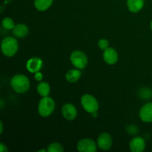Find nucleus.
<instances>
[{
	"label": "nucleus",
	"mask_w": 152,
	"mask_h": 152,
	"mask_svg": "<svg viewBox=\"0 0 152 152\" xmlns=\"http://www.w3.org/2000/svg\"><path fill=\"white\" fill-rule=\"evenodd\" d=\"M10 86L16 93H26L30 88L29 79L23 74H16L10 80Z\"/></svg>",
	"instance_id": "1"
},
{
	"label": "nucleus",
	"mask_w": 152,
	"mask_h": 152,
	"mask_svg": "<svg viewBox=\"0 0 152 152\" xmlns=\"http://www.w3.org/2000/svg\"><path fill=\"white\" fill-rule=\"evenodd\" d=\"M19 44L17 39L12 37H5L1 41V50L3 54L7 57H12L18 51Z\"/></svg>",
	"instance_id": "2"
},
{
	"label": "nucleus",
	"mask_w": 152,
	"mask_h": 152,
	"mask_svg": "<svg viewBox=\"0 0 152 152\" xmlns=\"http://www.w3.org/2000/svg\"><path fill=\"white\" fill-rule=\"evenodd\" d=\"M55 102L50 96H45L39 100L38 104V112L42 117L51 115L55 109Z\"/></svg>",
	"instance_id": "3"
},
{
	"label": "nucleus",
	"mask_w": 152,
	"mask_h": 152,
	"mask_svg": "<svg viewBox=\"0 0 152 152\" xmlns=\"http://www.w3.org/2000/svg\"><path fill=\"white\" fill-rule=\"evenodd\" d=\"M81 105L86 112L91 114L97 112L99 109V102L96 98L92 95L86 94L81 97Z\"/></svg>",
	"instance_id": "4"
},
{
	"label": "nucleus",
	"mask_w": 152,
	"mask_h": 152,
	"mask_svg": "<svg viewBox=\"0 0 152 152\" xmlns=\"http://www.w3.org/2000/svg\"><path fill=\"white\" fill-rule=\"evenodd\" d=\"M72 65L77 69H84L88 64V57L81 50H74L70 56Z\"/></svg>",
	"instance_id": "5"
},
{
	"label": "nucleus",
	"mask_w": 152,
	"mask_h": 152,
	"mask_svg": "<svg viewBox=\"0 0 152 152\" xmlns=\"http://www.w3.org/2000/svg\"><path fill=\"white\" fill-rule=\"evenodd\" d=\"M97 144L92 139L84 138L77 142V148L80 152H95L97 149Z\"/></svg>",
	"instance_id": "6"
},
{
	"label": "nucleus",
	"mask_w": 152,
	"mask_h": 152,
	"mask_svg": "<svg viewBox=\"0 0 152 152\" xmlns=\"http://www.w3.org/2000/svg\"><path fill=\"white\" fill-rule=\"evenodd\" d=\"M96 144L99 149L103 151L109 150L113 145L112 137L107 132L100 134L97 138Z\"/></svg>",
	"instance_id": "7"
},
{
	"label": "nucleus",
	"mask_w": 152,
	"mask_h": 152,
	"mask_svg": "<svg viewBox=\"0 0 152 152\" xmlns=\"http://www.w3.org/2000/svg\"><path fill=\"white\" fill-rule=\"evenodd\" d=\"M42 65L43 62L39 57L34 56V57H31V59L27 61L26 68L29 72L35 74V73L38 72L41 70Z\"/></svg>",
	"instance_id": "8"
},
{
	"label": "nucleus",
	"mask_w": 152,
	"mask_h": 152,
	"mask_svg": "<svg viewBox=\"0 0 152 152\" xmlns=\"http://www.w3.org/2000/svg\"><path fill=\"white\" fill-rule=\"evenodd\" d=\"M139 116L144 123H152V102L145 104L140 110Z\"/></svg>",
	"instance_id": "9"
},
{
	"label": "nucleus",
	"mask_w": 152,
	"mask_h": 152,
	"mask_svg": "<svg viewBox=\"0 0 152 152\" xmlns=\"http://www.w3.org/2000/svg\"><path fill=\"white\" fill-rule=\"evenodd\" d=\"M119 59L117 50L113 48H108L103 52V59L108 65H112L117 62Z\"/></svg>",
	"instance_id": "10"
},
{
	"label": "nucleus",
	"mask_w": 152,
	"mask_h": 152,
	"mask_svg": "<svg viewBox=\"0 0 152 152\" xmlns=\"http://www.w3.org/2000/svg\"><path fill=\"white\" fill-rule=\"evenodd\" d=\"M62 114L66 120H74L77 116V110L73 104L66 103L62 106Z\"/></svg>",
	"instance_id": "11"
},
{
	"label": "nucleus",
	"mask_w": 152,
	"mask_h": 152,
	"mask_svg": "<svg viewBox=\"0 0 152 152\" xmlns=\"http://www.w3.org/2000/svg\"><path fill=\"white\" fill-rule=\"evenodd\" d=\"M129 148L132 152H142L145 148V142L141 137H135L131 140Z\"/></svg>",
	"instance_id": "12"
},
{
	"label": "nucleus",
	"mask_w": 152,
	"mask_h": 152,
	"mask_svg": "<svg viewBox=\"0 0 152 152\" xmlns=\"http://www.w3.org/2000/svg\"><path fill=\"white\" fill-rule=\"evenodd\" d=\"M13 34L17 38H24L28 34V28L25 24H17L15 25L13 29Z\"/></svg>",
	"instance_id": "13"
},
{
	"label": "nucleus",
	"mask_w": 152,
	"mask_h": 152,
	"mask_svg": "<svg viewBox=\"0 0 152 152\" xmlns=\"http://www.w3.org/2000/svg\"><path fill=\"white\" fill-rule=\"evenodd\" d=\"M129 10L132 13L140 11L144 6V0H127Z\"/></svg>",
	"instance_id": "14"
},
{
	"label": "nucleus",
	"mask_w": 152,
	"mask_h": 152,
	"mask_svg": "<svg viewBox=\"0 0 152 152\" xmlns=\"http://www.w3.org/2000/svg\"><path fill=\"white\" fill-rule=\"evenodd\" d=\"M82 75V73L80 69H71L66 73L65 74V79L68 83H77L80 79Z\"/></svg>",
	"instance_id": "15"
},
{
	"label": "nucleus",
	"mask_w": 152,
	"mask_h": 152,
	"mask_svg": "<svg viewBox=\"0 0 152 152\" xmlns=\"http://www.w3.org/2000/svg\"><path fill=\"white\" fill-rule=\"evenodd\" d=\"M53 0H34V7L39 11H45L51 6Z\"/></svg>",
	"instance_id": "16"
},
{
	"label": "nucleus",
	"mask_w": 152,
	"mask_h": 152,
	"mask_svg": "<svg viewBox=\"0 0 152 152\" xmlns=\"http://www.w3.org/2000/svg\"><path fill=\"white\" fill-rule=\"evenodd\" d=\"M37 92L42 97L48 96L50 92V85L46 82H39L37 88Z\"/></svg>",
	"instance_id": "17"
},
{
	"label": "nucleus",
	"mask_w": 152,
	"mask_h": 152,
	"mask_svg": "<svg viewBox=\"0 0 152 152\" xmlns=\"http://www.w3.org/2000/svg\"><path fill=\"white\" fill-rule=\"evenodd\" d=\"M47 151L48 152H63L64 148L61 144L58 142H52L48 145Z\"/></svg>",
	"instance_id": "18"
},
{
	"label": "nucleus",
	"mask_w": 152,
	"mask_h": 152,
	"mask_svg": "<svg viewBox=\"0 0 152 152\" xmlns=\"http://www.w3.org/2000/svg\"><path fill=\"white\" fill-rule=\"evenodd\" d=\"M1 24H2L3 28H5V29L7 30H13V28L15 27L14 22H13V19L10 17L4 18L2 22H1Z\"/></svg>",
	"instance_id": "19"
},
{
	"label": "nucleus",
	"mask_w": 152,
	"mask_h": 152,
	"mask_svg": "<svg viewBox=\"0 0 152 152\" xmlns=\"http://www.w3.org/2000/svg\"><path fill=\"white\" fill-rule=\"evenodd\" d=\"M98 47L101 49V50H105V49L109 48V42L105 39H101L98 42Z\"/></svg>",
	"instance_id": "20"
},
{
	"label": "nucleus",
	"mask_w": 152,
	"mask_h": 152,
	"mask_svg": "<svg viewBox=\"0 0 152 152\" xmlns=\"http://www.w3.org/2000/svg\"><path fill=\"white\" fill-rule=\"evenodd\" d=\"M149 91H150L149 89L143 88L141 90V91H140V96L142 98H145V99H147V98H150L151 96V93L147 94Z\"/></svg>",
	"instance_id": "21"
},
{
	"label": "nucleus",
	"mask_w": 152,
	"mask_h": 152,
	"mask_svg": "<svg viewBox=\"0 0 152 152\" xmlns=\"http://www.w3.org/2000/svg\"><path fill=\"white\" fill-rule=\"evenodd\" d=\"M34 79H35V80L38 82H41L42 80L43 75H42V74L40 72V71L34 74Z\"/></svg>",
	"instance_id": "22"
},
{
	"label": "nucleus",
	"mask_w": 152,
	"mask_h": 152,
	"mask_svg": "<svg viewBox=\"0 0 152 152\" xmlns=\"http://www.w3.org/2000/svg\"><path fill=\"white\" fill-rule=\"evenodd\" d=\"M129 127H130V129H127V130H130V132H129V134H131L133 135V134H134L136 132H138L137 127H136V126H129Z\"/></svg>",
	"instance_id": "23"
},
{
	"label": "nucleus",
	"mask_w": 152,
	"mask_h": 152,
	"mask_svg": "<svg viewBox=\"0 0 152 152\" xmlns=\"http://www.w3.org/2000/svg\"><path fill=\"white\" fill-rule=\"evenodd\" d=\"M7 147L4 143H0V151L1 152H7Z\"/></svg>",
	"instance_id": "24"
},
{
	"label": "nucleus",
	"mask_w": 152,
	"mask_h": 152,
	"mask_svg": "<svg viewBox=\"0 0 152 152\" xmlns=\"http://www.w3.org/2000/svg\"><path fill=\"white\" fill-rule=\"evenodd\" d=\"M3 132V123L2 122H0V133L2 134Z\"/></svg>",
	"instance_id": "25"
},
{
	"label": "nucleus",
	"mask_w": 152,
	"mask_h": 152,
	"mask_svg": "<svg viewBox=\"0 0 152 152\" xmlns=\"http://www.w3.org/2000/svg\"><path fill=\"white\" fill-rule=\"evenodd\" d=\"M91 115H92V117H97V112L92 113Z\"/></svg>",
	"instance_id": "26"
},
{
	"label": "nucleus",
	"mask_w": 152,
	"mask_h": 152,
	"mask_svg": "<svg viewBox=\"0 0 152 152\" xmlns=\"http://www.w3.org/2000/svg\"><path fill=\"white\" fill-rule=\"evenodd\" d=\"M150 28H151V31H152V20H151V23H150Z\"/></svg>",
	"instance_id": "27"
},
{
	"label": "nucleus",
	"mask_w": 152,
	"mask_h": 152,
	"mask_svg": "<svg viewBox=\"0 0 152 152\" xmlns=\"http://www.w3.org/2000/svg\"><path fill=\"white\" fill-rule=\"evenodd\" d=\"M41 151H46V150L42 149V150H39V152H41Z\"/></svg>",
	"instance_id": "28"
}]
</instances>
